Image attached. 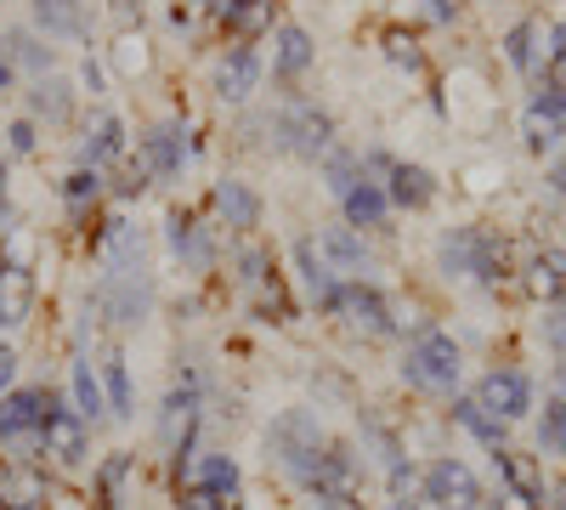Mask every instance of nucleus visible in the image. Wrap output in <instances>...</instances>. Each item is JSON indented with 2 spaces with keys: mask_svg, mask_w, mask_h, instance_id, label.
I'll list each match as a JSON object with an SVG mask.
<instances>
[{
  "mask_svg": "<svg viewBox=\"0 0 566 510\" xmlns=\"http://www.w3.org/2000/svg\"><path fill=\"white\" fill-rule=\"evenodd\" d=\"M306 63H312V34L306 29H283L277 34V52H272V69L283 80H295V74H306Z\"/></svg>",
  "mask_w": 566,
  "mask_h": 510,
  "instance_id": "obj_34",
  "label": "nucleus"
},
{
  "mask_svg": "<svg viewBox=\"0 0 566 510\" xmlns=\"http://www.w3.org/2000/svg\"><path fill=\"white\" fill-rule=\"evenodd\" d=\"M136 159L148 165V176H154V181H176V176H181V165H187V131H181L176 119L154 125V131L136 143Z\"/></svg>",
  "mask_w": 566,
  "mask_h": 510,
  "instance_id": "obj_13",
  "label": "nucleus"
},
{
  "mask_svg": "<svg viewBox=\"0 0 566 510\" xmlns=\"http://www.w3.org/2000/svg\"><path fill=\"white\" fill-rule=\"evenodd\" d=\"M52 477L40 459H0V510H45Z\"/></svg>",
  "mask_w": 566,
  "mask_h": 510,
  "instance_id": "obj_11",
  "label": "nucleus"
},
{
  "mask_svg": "<svg viewBox=\"0 0 566 510\" xmlns=\"http://www.w3.org/2000/svg\"><path fill=\"white\" fill-rule=\"evenodd\" d=\"M499 477L510 488V499H522L527 510H544L549 504V482H544V466H538V454H522V448H499Z\"/></svg>",
  "mask_w": 566,
  "mask_h": 510,
  "instance_id": "obj_16",
  "label": "nucleus"
},
{
  "mask_svg": "<svg viewBox=\"0 0 566 510\" xmlns=\"http://www.w3.org/2000/svg\"><path fill=\"white\" fill-rule=\"evenodd\" d=\"M176 510H239V499H221V493H205V488H181Z\"/></svg>",
  "mask_w": 566,
  "mask_h": 510,
  "instance_id": "obj_45",
  "label": "nucleus"
},
{
  "mask_svg": "<svg viewBox=\"0 0 566 510\" xmlns=\"http://www.w3.org/2000/svg\"><path fill=\"white\" fill-rule=\"evenodd\" d=\"M560 510H566V499H560Z\"/></svg>",
  "mask_w": 566,
  "mask_h": 510,
  "instance_id": "obj_59",
  "label": "nucleus"
},
{
  "mask_svg": "<svg viewBox=\"0 0 566 510\" xmlns=\"http://www.w3.org/2000/svg\"><path fill=\"white\" fill-rule=\"evenodd\" d=\"M148 165H142V159H119V170H114V181H108V194L114 199H142V194H148Z\"/></svg>",
  "mask_w": 566,
  "mask_h": 510,
  "instance_id": "obj_38",
  "label": "nucleus"
},
{
  "mask_svg": "<svg viewBox=\"0 0 566 510\" xmlns=\"http://www.w3.org/2000/svg\"><path fill=\"white\" fill-rule=\"evenodd\" d=\"M295 272H301L306 295L317 301V312H328V301H335V290H340V278H335V267H328V261L317 256L312 233H306V239H295Z\"/></svg>",
  "mask_w": 566,
  "mask_h": 510,
  "instance_id": "obj_25",
  "label": "nucleus"
},
{
  "mask_svg": "<svg viewBox=\"0 0 566 510\" xmlns=\"http://www.w3.org/2000/svg\"><path fill=\"white\" fill-rule=\"evenodd\" d=\"M40 284H34V267L29 261H0V330H23L34 318Z\"/></svg>",
  "mask_w": 566,
  "mask_h": 510,
  "instance_id": "obj_14",
  "label": "nucleus"
},
{
  "mask_svg": "<svg viewBox=\"0 0 566 510\" xmlns=\"http://www.w3.org/2000/svg\"><path fill=\"white\" fill-rule=\"evenodd\" d=\"M205 7H210V12H227V7H232V0H205Z\"/></svg>",
  "mask_w": 566,
  "mask_h": 510,
  "instance_id": "obj_58",
  "label": "nucleus"
},
{
  "mask_svg": "<svg viewBox=\"0 0 566 510\" xmlns=\"http://www.w3.org/2000/svg\"><path fill=\"white\" fill-rule=\"evenodd\" d=\"M312 244L328 267H335V278H363L368 272V244H363V233H352V227H317Z\"/></svg>",
  "mask_w": 566,
  "mask_h": 510,
  "instance_id": "obj_18",
  "label": "nucleus"
},
{
  "mask_svg": "<svg viewBox=\"0 0 566 510\" xmlns=\"http://www.w3.org/2000/svg\"><path fill=\"white\" fill-rule=\"evenodd\" d=\"M114 69H119L125 80L148 74V45H142V34H119V40H114Z\"/></svg>",
  "mask_w": 566,
  "mask_h": 510,
  "instance_id": "obj_40",
  "label": "nucleus"
},
{
  "mask_svg": "<svg viewBox=\"0 0 566 510\" xmlns=\"http://www.w3.org/2000/svg\"><path fill=\"white\" fill-rule=\"evenodd\" d=\"M533 108L566 125V80H544V85H538V97H533Z\"/></svg>",
  "mask_w": 566,
  "mask_h": 510,
  "instance_id": "obj_44",
  "label": "nucleus"
},
{
  "mask_svg": "<svg viewBox=\"0 0 566 510\" xmlns=\"http://www.w3.org/2000/svg\"><path fill=\"white\" fill-rule=\"evenodd\" d=\"M103 194H108V176H103V170H85V165H74V170L57 181V199H63L69 210H91Z\"/></svg>",
  "mask_w": 566,
  "mask_h": 510,
  "instance_id": "obj_32",
  "label": "nucleus"
},
{
  "mask_svg": "<svg viewBox=\"0 0 566 510\" xmlns=\"http://www.w3.org/2000/svg\"><path fill=\"white\" fill-rule=\"evenodd\" d=\"M181 488H205V493H221V499H239L244 488V466L232 454H199L193 466H187Z\"/></svg>",
  "mask_w": 566,
  "mask_h": 510,
  "instance_id": "obj_21",
  "label": "nucleus"
},
{
  "mask_svg": "<svg viewBox=\"0 0 566 510\" xmlns=\"http://www.w3.org/2000/svg\"><path fill=\"white\" fill-rule=\"evenodd\" d=\"M29 114L45 119V125H69V114H74V91H69L57 74H40L34 91H29Z\"/></svg>",
  "mask_w": 566,
  "mask_h": 510,
  "instance_id": "obj_29",
  "label": "nucleus"
},
{
  "mask_svg": "<svg viewBox=\"0 0 566 510\" xmlns=\"http://www.w3.org/2000/svg\"><path fill=\"white\" fill-rule=\"evenodd\" d=\"M136 477V454L130 448H114L97 459V471H91V504L97 510H125V488Z\"/></svg>",
  "mask_w": 566,
  "mask_h": 510,
  "instance_id": "obj_19",
  "label": "nucleus"
},
{
  "mask_svg": "<svg viewBox=\"0 0 566 510\" xmlns=\"http://www.w3.org/2000/svg\"><path fill=\"white\" fill-rule=\"evenodd\" d=\"M165 244H170V256L187 272H210L216 267V227H205L199 216H187V210L165 216Z\"/></svg>",
  "mask_w": 566,
  "mask_h": 510,
  "instance_id": "obj_10",
  "label": "nucleus"
},
{
  "mask_svg": "<svg viewBox=\"0 0 566 510\" xmlns=\"http://www.w3.org/2000/svg\"><path fill=\"white\" fill-rule=\"evenodd\" d=\"M45 414H52V392L45 386H12L7 397H0V443L18 448V443L40 437Z\"/></svg>",
  "mask_w": 566,
  "mask_h": 510,
  "instance_id": "obj_9",
  "label": "nucleus"
},
{
  "mask_svg": "<svg viewBox=\"0 0 566 510\" xmlns=\"http://www.w3.org/2000/svg\"><path fill=\"white\" fill-rule=\"evenodd\" d=\"M386 510H424V499H391Z\"/></svg>",
  "mask_w": 566,
  "mask_h": 510,
  "instance_id": "obj_55",
  "label": "nucleus"
},
{
  "mask_svg": "<svg viewBox=\"0 0 566 510\" xmlns=\"http://www.w3.org/2000/svg\"><path fill=\"white\" fill-rule=\"evenodd\" d=\"M7 148H12V154H34V148H40L34 119H12V125H7Z\"/></svg>",
  "mask_w": 566,
  "mask_h": 510,
  "instance_id": "obj_47",
  "label": "nucleus"
},
{
  "mask_svg": "<svg viewBox=\"0 0 566 510\" xmlns=\"http://www.w3.org/2000/svg\"><path fill=\"white\" fill-rule=\"evenodd\" d=\"M295 510H363V499H340V493H317V488H306V493L295 499Z\"/></svg>",
  "mask_w": 566,
  "mask_h": 510,
  "instance_id": "obj_46",
  "label": "nucleus"
},
{
  "mask_svg": "<svg viewBox=\"0 0 566 510\" xmlns=\"http://www.w3.org/2000/svg\"><path fill=\"white\" fill-rule=\"evenodd\" d=\"M544 341H549V346L566 357V306H555V312L544 318Z\"/></svg>",
  "mask_w": 566,
  "mask_h": 510,
  "instance_id": "obj_48",
  "label": "nucleus"
},
{
  "mask_svg": "<svg viewBox=\"0 0 566 510\" xmlns=\"http://www.w3.org/2000/svg\"><path fill=\"white\" fill-rule=\"evenodd\" d=\"M114 18H119V29L130 34V23H142V0H114Z\"/></svg>",
  "mask_w": 566,
  "mask_h": 510,
  "instance_id": "obj_50",
  "label": "nucleus"
},
{
  "mask_svg": "<svg viewBox=\"0 0 566 510\" xmlns=\"http://www.w3.org/2000/svg\"><path fill=\"white\" fill-rule=\"evenodd\" d=\"M459 375H464V352L442 330L413 335V346L402 352V381L424 397H459Z\"/></svg>",
  "mask_w": 566,
  "mask_h": 510,
  "instance_id": "obj_2",
  "label": "nucleus"
},
{
  "mask_svg": "<svg viewBox=\"0 0 566 510\" xmlns=\"http://www.w3.org/2000/svg\"><path fill=\"white\" fill-rule=\"evenodd\" d=\"M97 375H103V397H108V420H136V386H130V363L125 352H108L97 363Z\"/></svg>",
  "mask_w": 566,
  "mask_h": 510,
  "instance_id": "obj_27",
  "label": "nucleus"
},
{
  "mask_svg": "<svg viewBox=\"0 0 566 510\" xmlns=\"http://www.w3.org/2000/svg\"><path fill=\"white\" fill-rule=\"evenodd\" d=\"M453 420H459L470 437H476V443H488L493 454H499V448H510V443H504V437H510V426H504V420H493V414H488L476 397H470V392H464V397H453Z\"/></svg>",
  "mask_w": 566,
  "mask_h": 510,
  "instance_id": "obj_30",
  "label": "nucleus"
},
{
  "mask_svg": "<svg viewBox=\"0 0 566 510\" xmlns=\"http://www.w3.org/2000/svg\"><path fill=\"white\" fill-rule=\"evenodd\" d=\"M328 318H340L352 335H363V341H386V335H397V312H391V301L368 284V278H340V290H335V301H328Z\"/></svg>",
  "mask_w": 566,
  "mask_h": 510,
  "instance_id": "obj_4",
  "label": "nucleus"
},
{
  "mask_svg": "<svg viewBox=\"0 0 566 510\" xmlns=\"http://www.w3.org/2000/svg\"><path fill=\"white\" fill-rule=\"evenodd\" d=\"M266 131H272V148H277V154L323 159L328 148H335V119H328L317 103H290L283 114L266 119Z\"/></svg>",
  "mask_w": 566,
  "mask_h": 510,
  "instance_id": "obj_5",
  "label": "nucleus"
},
{
  "mask_svg": "<svg viewBox=\"0 0 566 510\" xmlns=\"http://www.w3.org/2000/svg\"><path fill=\"white\" fill-rule=\"evenodd\" d=\"M69 397H74V414L97 431L108 420V397H103V375H97V363H91V352H74L69 357Z\"/></svg>",
  "mask_w": 566,
  "mask_h": 510,
  "instance_id": "obj_17",
  "label": "nucleus"
},
{
  "mask_svg": "<svg viewBox=\"0 0 566 510\" xmlns=\"http://www.w3.org/2000/svg\"><path fill=\"white\" fill-rule=\"evenodd\" d=\"M216 216H221L227 233L250 239L255 227H261V216H266V205H261V194L250 188V181H239V176H221V181H216Z\"/></svg>",
  "mask_w": 566,
  "mask_h": 510,
  "instance_id": "obj_15",
  "label": "nucleus"
},
{
  "mask_svg": "<svg viewBox=\"0 0 566 510\" xmlns=\"http://www.w3.org/2000/svg\"><path fill=\"white\" fill-rule=\"evenodd\" d=\"M549 188L566 199V159H555V165H549Z\"/></svg>",
  "mask_w": 566,
  "mask_h": 510,
  "instance_id": "obj_53",
  "label": "nucleus"
},
{
  "mask_svg": "<svg viewBox=\"0 0 566 510\" xmlns=\"http://www.w3.org/2000/svg\"><path fill=\"white\" fill-rule=\"evenodd\" d=\"M323 448H328V431H323V420H317V408L295 403V408H277V414H272V426H266V459H272V466L290 477L301 493H306L312 477H317Z\"/></svg>",
  "mask_w": 566,
  "mask_h": 510,
  "instance_id": "obj_1",
  "label": "nucleus"
},
{
  "mask_svg": "<svg viewBox=\"0 0 566 510\" xmlns=\"http://www.w3.org/2000/svg\"><path fill=\"white\" fill-rule=\"evenodd\" d=\"M522 284H527L533 301L560 306V301H566V250H538V256L527 261V272H522Z\"/></svg>",
  "mask_w": 566,
  "mask_h": 510,
  "instance_id": "obj_24",
  "label": "nucleus"
},
{
  "mask_svg": "<svg viewBox=\"0 0 566 510\" xmlns=\"http://www.w3.org/2000/svg\"><path fill=\"white\" fill-rule=\"evenodd\" d=\"M154 312V272L148 267H125V272H103L91 290V318L108 330H142Z\"/></svg>",
  "mask_w": 566,
  "mask_h": 510,
  "instance_id": "obj_3",
  "label": "nucleus"
},
{
  "mask_svg": "<svg viewBox=\"0 0 566 510\" xmlns=\"http://www.w3.org/2000/svg\"><path fill=\"white\" fill-rule=\"evenodd\" d=\"M386 58H391L397 69H424L419 40H413V34H402V29H391V34H386Z\"/></svg>",
  "mask_w": 566,
  "mask_h": 510,
  "instance_id": "obj_42",
  "label": "nucleus"
},
{
  "mask_svg": "<svg viewBox=\"0 0 566 510\" xmlns=\"http://www.w3.org/2000/svg\"><path fill=\"white\" fill-rule=\"evenodd\" d=\"M18 368H23V357H18L12 346H0V397L18 386Z\"/></svg>",
  "mask_w": 566,
  "mask_h": 510,
  "instance_id": "obj_49",
  "label": "nucleus"
},
{
  "mask_svg": "<svg viewBox=\"0 0 566 510\" xmlns=\"http://www.w3.org/2000/svg\"><path fill=\"white\" fill-rule=\"evenodd\" d=\"M34 18L45 34H80V0H34Z\"/></svg>",
  "mask_w": 566,
  "mask_h": 510,
  "instance_id": "obj_37",
  "label": "nucleus"
},
{
  "mask_svg": "<svg viewBox=\"0 0 566 510\" xmlns=\"http://www.w3.org/2000/svg\"><path fill=\"white\" fill-rule=\"evenodd\" d=\"M0 205H7V159H0Z\"/></svg>",
  "mask_w": 566,
  "mask_h": 510,
  "instance_id": "obj_57",
  "label": "nucleus"
},
{
  "mask_svg": "<svg viewBox=\"0 0 566 510\" xmlns=\"http://www.w3.org/2000/svg\"><path fill=\"white\" fill-rule=\"evenodd\" d=\"M244 295H250V312H255L261 323H272V330L295 323V295H290V284H283V272H277V267L261 278V284H250Z\"/></svg>",
  "mask_w": 566,
  "mask_h": 510,
  "instance_id": "obj_26",
  "label": "nucleus"
},
{
  "mask_svg": "<svg viewBox=\"0 0 566 510\" xmlns=\"http://www.w3.org/2000/svg\"><path fill=\"white\" fill-rule=\"evenodd\" d=\"M560 119H549V114H538V108H527V119H522V136H527V148L533 154H549L555 143H560Z\"/></svg>",
  "mask_w": 566,
  "mask_h": 510,
  "instance_id": "obj_39",
  "label": "nucleus"
},
{
  "mask_svg": "<svg viewBox=\"0 0 566 510\" xmlns=\"http://www.w3.org/2000/svg\"><path fill=\"white\" fill-rule=\"evenodd\" d=\"M363 176H368L363 170V154H352V148H328L323 154V181H328V194H335V199H346Z\"/></svg>",
  "mask_w": 566,
  "mask_h": 510,
  "instance_id": "obj_33",
  "label": "nucleus"
},
{
  "mask_svg": "<svg viewBox=\"0 0 566 510\" xmlns=\"http://www.w3.org/2000/svg\"><path fill=\"white\" fill-rule=\"evenodd\" d=\"M40 448L52 466H85L91 459V426L74 414V403L52 397V414H45V426H40Z\"/></svg>",
  "mask_w": 566,
  "mask_h": 510,
  "instance_id": "obj_8",
  "label": "nucleus"
},
{
  "mask_svg": "<svg viewBox=\"0 0 566 510\" xmlns=\"http://www.w3.org/2000/svg\"><path fill=\"white\" fill-rule=\"evenodd\" d=\"M424 7H431V12H437V18H442V23H448V18H453V0H424Z\"/></svg>",
  "mask_w": 566,
  "mask_h": 510,
  "instance_id": "obj_54",
  "label": "nucleus"
},
{
  "mask_svg": "<svg viewBox=\"0 0 566 510\" xmlns=\"http://www.w3.org/2000/svg\"><path fill=\"white\" fill-rule=\"evenodd\" d=\"M255 85H261V63H255L250 52L221 58V69H216V97H221V103H244Z\"/></svg>",
  "mask_w": 566,
  "mask_h": 510,
  "instance_id": "obj_28",
  "label": "nucleus"
},
{
  "mask_svg": "<svg viewBox=\"0 0 566 510\" xmlns=\"http://www.w3.org/2000/svg\"><path fill=\"white\" fill-rule=\"evenodd\" d=\"M227 29L239 34V40H255L272 29V0H232L227 7Z\"/></svg>",
  "mask_w": 566,
  "mask_h": 510,
  "instance_id": "obj_35",
  "label": "nucleus"
},
{
  "mask_svg": "<svg viewBox=\"0 0 566 510\" xmlns=\"http://www.w3.org/2000/svg\"><path fill=\"white\" fill-rule=\"evenodd\" d=\"M538 454H566V397L549 392L544 420H538Z\"/></svg>",
  "mask_w": 566,
  "mask_h": 510,
  "instance_id": "obj_36",
  "label": "nucleus"
},
{
  "mask_svg": "<svg viewBox=\"0 0 566 510\" xmlns=\"http://www.w3.org/2000/svg\"><path fill=\"white\" fill-rule=\"evenodd\" d=\"M18 227H23V221H18V210H12V205H0V244H7V239L18 233Z\"/></svg>",
  "mask_w": 566,
  "mask_h": 510,
  "instance_id": "obj_51",
  "label": "nucleus"
},
{
  "mask_svg": "<svg viewBox=\"0 0 566 510\" xmlns=\"http://www.w3.org/2000/svg\"><path fill=\"white\" fill-rule=\"evenodd\" d=\"M7 80H12V58L0 52V91H7Z\"/></svg>",
  "mask_w": 566,
  "mask_h": 510,
  "instance_id": "obj_56",
  "label": "nucleus"
},
{
  "mask_svg": "<svg viewBox=\"0 0 566 510\" xmlns=\"http://www.w3.org/2000/svg\"><path fill=\"white\" fill-rule=\"evenodd\" d=\"M476 239H482V227H453V233L437 239V267L448 278H470V267H476Z\"/></svg>",
  "mask_w": 566,
  "mask_h": 510,
  "instance_id": "obj_31",
  "label": "nucleus"
},
{
  "mask_svg": "<svg viewBox=\"0 0 566 510\" xmlns=\"http://www.w3.org/2000/svg\"><path fill=\"white\" fill-rule=\"evenodd\" d=\"M419 493L431 499L437 510H476V504H482V482H476V471H470L464 459H453V454L431 459V466L419 471Z\"/></svg>",
  "mask_w": 566,
  "mask_h": 510,
  "instance_id": "obj_6",
  "label": "nucleus"
},
{
  "mask_svg": "<svg viewBox=\"0 0 566 510\" xmlns=\"http://www.w3.org/2000/svg\"><path fill=\"white\" fill-rule=\"evenodd\" d=\"M386 199H391V210H424V205L437 199V176L424 170V165L397 159V165L386 170Z\"/></svg>",
  "mask_w": 566,
  "mask_h": 510,
  "instance_id": "obj_23",
  "label": "nucleus"
},
{
  "mask_svg": "<svg viewBox=\"0 0 566 510\" xmlns=\"http://www.w3.org/2000/svg\"><path fill=\"white\" fill-rule=\"evenodd\" d=\"M340 216H346L352 233H374V227H386V221H391V199H386V188H380L374 176H363L357 188L340 199Z\"/></svg>",
  "mask_w": 566,
  "mask_h": 510,
  "instance_id": "obj_22",
  "label": "nucleus"
},
{
  "mask_svg": "<svg viewBox=\"0 0 566 510\" xmlns=\"http://www.w3.org/2000/svg\"><path fill=\"white\" fill-rule=\"evenodd\" d=\"M470 397H476L504 426H515V420H527V414H533V381L522 375V368H488Z\"/></svg>",
  "mask_w": 566,
  "mask_h": 510,
  "instance_id": "obj_7",
  "label": "nucleus"
},
{
  "mask_svg": "<svg viewBox=\"0 0 566 510\" xmlns=\"http://www.w3.org/2000/svg\"><path fill=\"white\" fill-rule=\"evenodd\" d=\"M363 482H368L363 454H357L352 443H340V437H328V448H323V459H317L312 488H317V493H340V499H363Z\"/></svg>",
  "mask_w": 566,
  "mask_h": 510,
  "instance_id": "obj_12",
  "label": "nucleus"
},
{
  "mask_svg": "<svg viewBox=\"0 0 566 510\" xmlns=\"http://www.w3.org/2000/svg\"><path fill=\"white\" fill-rule=\"evenodd\" d=\"M45 510H52V504H45Z\"/></svg>",
  "mask_w": 566,
  "mask_h": 510,
  "instance_id": "obj_60",
  "label": "nucleus"
},
{
  "mask_svg": "<svg viewBox=\"0 0 566 510\" xmlns=\"http://www.w3.org/2000/svg\"><path fill=\"white\" fill-rule=\"evenodd\" d=\"M533 34H538L533 23H515V29L504 34V52H510L515 69H533Z\"/></svg>",
  "mask_w": 566,
  "mask_h": 510,
  "instance_id": "obj_43",
  "label": "nucleus"
},
{
  "mask_svg": "<svg viewBox=\"0 0 566 510\" xmlns=\"http://www.w3.org/2000/svg\"><path fill=\"white\" fill-rule=\"evenodd\" d=\"M549 40H555V45H549V58L566 69V23H555V29H549Z\"/></svg>",
  "mask_w": 566,
  "mask_h": 510,
  "instance_id": "obj_52",
  "label": "nucleus"
},
{
  "mask_svg": "<svg viewBox=\"0 0 566 510\" xmlns=\"http://www.w3.org/2000/svg\"><path fill=\"white\" fill-rule=\"evenodd\" d=\"M119 159H125V125H119V114H97L85 125V136H80V165L85 170H108Z\"/></svg>",
  "mask_w": 566,
  "mask_h": 510,
  "instance_id": "obj_20",
  "label": "nucleus"
},
{
  "mask_svg": "<svg viewBox=\"0 0 566 510\" xmlns=\"http://www.w3.org/2000/svg\"><path fill=\"white\" fill-rule=\"evenodd\" d=\"M7 45H12V52H7L12 63H23V69H34V74H40V69L52 74V45H40V40H29V34H12Z\"/></svg>",
  "mask_w": 566,
  "mask_h": 510,
  "instance_id": "obj_41",
  "label": "nucleus"
}]
</instances>
